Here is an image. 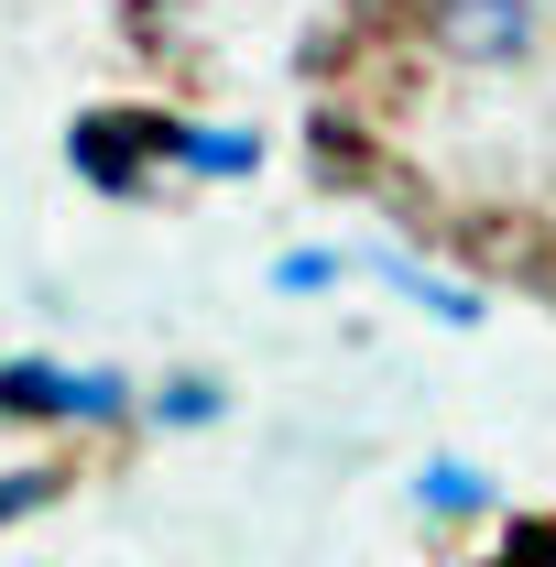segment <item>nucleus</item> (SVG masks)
<instances>
[{
    "instance_id": "1",
    "label": "nucleus",
    "mask_w": 556,
    "mask_h": 567,
    "mask_svg": "<svg viewBox=\"0 0 556 567\" xmlns=\"http://www.w3.org/2000/svg\"><path fill=\"white\" fill-rule=\"evenodd\" d=\"M0 425H22V436H121V425H142V382L110 371V360L11 350L0 360Z\"/></svg>"
},
{
    "instance_id": "2",
    "label": "nucleus",
    "mask_w": 556,
    "mask_h": 567,
    "mask_svg": "<svg viewBox=\"0 0 556 567\" xmlns=\"http://www.w3.org/2000/svg\"><path fill=\"white\" fill-rule=\"evenodd\" d=\"M415 44L447 76H524L546 55V0H415Z\"/></svg>"
},
{
    "instance_id": "3",
    "label": "nucleus",
    "mask_w": 556,
    "mask_h": 567,
    "mask_svg": "<svg viewBox=\"0 0 556 567\" xmlns=\"http://www.w3.org/2000/svg\"><path fill=\"white\" fill-rule=\"evenodd\" d=\"M66 164L99 186V197H153V186H175V110H87L66 132Z\"/></svg>"
},
{
    "instance_id": "4",
    "label": "nucleus",
    "mask_w": 556,
    "mask_h": 567,
    "mask_svg": "<svg viewBox=\"0 0 556 567\" xmlns=\"http://www.w3.org/2000/svg\"><path fill=\"white\" fill-rule=\"evenodd\" d=\"M240 175H262L251 121H175V186H240Z\"/></svg>"
},
{
    "instance_id": "5",
    "label": "nucleus",
    "mask_w": 556,
    "mask_h": 567,
    "mask_svg": "<svg viewBox=\"0 0 556 567\" xmlns=\"http://www.w3.org/2000/svg\"><path fill=\"white\" fill-rule=\"evenodd\" d=\"M371 274L393 284L404 306H425L436 328H481L491 306H481V284H459V274H436V262H415V251H371Z\"/></svg>"
},
{
    "instance_id": "6",
    "label": "nucleus",
    "mask_w": 556,
    "mask_h": 567,
    "mask_svg": "<svg viewBox=\"0 0 556 567\" xmlns=\"http://www.w3.org/2000/svg\"><path fill=\"white\" fill-rule=\"evenodd\" d=\"M415 513L425 524H481V513H502V492H491L481 458H425L415 470Z\"/></svg>"
},
{
    "instance_id": "7",
    "label": "nucleus",
    "mask_w": 556,
    "mask_h": 567,
    "mask_svg": "<svg viewBox=\"0 0 556 567\" xmlns=\"http://www.w3.org/2000/svg\"><path fill=\"white\" fill-rule=\"evenodd\" d=\"M218 415H229V382H218V371H175V382L142 393V425H153V436H197V425H218Z\"/></svg>"
},
{
    "instance_id": "8",
    "label": "nucleus",
    "mask_w": 556,
    "mask_h": 567,
    "mask_svg": "<svg viewBox=\"0 0 556 567\" xmlns=\"http://www.w3.org/2000/svg\"><path fill=\"white\" fill-rule=\"evenodd\" d=\"M44 502H66V470H55V458H33V470H0V524H33Z\"/></svg>"
},
{
    "instance_id": "9",
    "label": "nucleus",
    "mask_w": 556,
    "mask_h": 567,
    "mask_svg": "<svg viewBox=\"0 0 556 567\" xmlns=\"http://www.w3.org/2000/svg\"><path fill=\"white\" fill-rule=\"evenodd\" d=\"M349 284V251H284L274 262V295H339Z\"/></svg>"
},
{
    "instance_id": "10",
    "label": "nucleus",
    "mask_w": 556,
    "mask_h": 567,
    "mask_svg": "<svg viewBox=\"0 0 556 567\" xmlns=\"http://www.w3.org/2000/svg\"><path fill=\"white\" fill-rule=\"evenodd\" d=\"M491 567H502V557H491Z\"/></svg>"
}]
</instances>
